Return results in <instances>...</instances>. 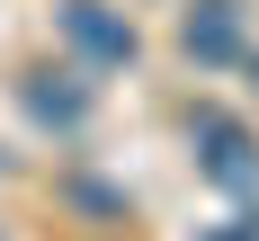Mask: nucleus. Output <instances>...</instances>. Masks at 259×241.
<instances>
[{"label": "nucleus", "instance_id": "f257e3e1", "mask_svg": "<svg viewBox=\"0 0 259 241\" xmlns=\"http://www.w3.org/2000/svg\"><path fill=\"white\" fill-rule=\"evenodd\" d=\"M63 45H72L90 72H125L143 36H134V18L107 9V0H63Z\"/></svg>", "mask_w": 259, "mask_h": 241}, {"label": "nucleus", "instance_id": "f03ea898", "mask_svg": "<svg viewBox=\"0 0 259 241\" xmlns=\"http://www.w3.org/2000/svg\"><path fill=\"white\" fill-rule=\"evenodd\" d=\"M188 134H197V161H206L214 187H259V143L224 116V107H197V116H188Z\"/></svg>", "mask_w": 259, "mask_h": 241}, {"label": "nucleus", "instance_id": "7ed1b4c3", "mask_svg": "<svg viewBox=\"0 0 259 241\" xmlns=\"http://www.w3.org/2000/svg\"><path fill=\"white\" fill-rule=\"evenodd\" d=\"M179 45H188V63H206V72H224V63H241V0H197L179 18Z\"/></svg>", "mask_w": 259, "mask_h": 241}, {"label": "nucleus", "instance_id": "20e7f679", "mask_svg": "<svg viewBox=\"0 0 259 241\" xmlns=\"http://www.w3.org/2000/svg\"><path fill=\"white\" fill-rule=\"evenodd\" d=\"M27 116H36V125H54V134H80V125H90V89H80L72 72H63V80L36 72V80H27Z\"/></svg>", "mask_w": 259, "mask_h": 241}, {"label": "nucleus", "instance_id": "39448f33", "mask_svg": "<svg viewBox=\"0 0 259 241\" xmlns=\"http://www.w3.org/2000/svg\"><path fill=\"white\" fill-rule=\"evenodd\" d=\"M241 63H250V89H259V54H241Z\"/></svg>", "mask_w": 259, "mask_h": 241}]
</instances>
